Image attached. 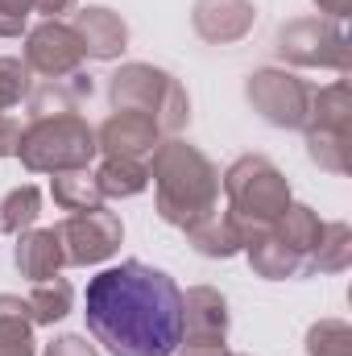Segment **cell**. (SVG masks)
Masks as SVG:
<instances>
[{
	"mask_svg": "<svg viewBox=\"0 0 352 356\" xmlns=\"http://www.w3.org/2000/svg\"><path fill=\"white\" fill-rule=\"evenodd\" d=\"M83 315L91 340L112 356H175L182 344V290L137 257L91 277Z\"/></svg>",
	"mask_w": 352,
	"mask_h": 356,
	"instance_id": "6da1fadb",
	"label": "cell"
},
{
	"mask_svg": "<svg viewBox=\"0 0 352 356\" xmlns=\"http://www.w3.org/2000/svg\"><path fill=\"white\" fill-rule=\"evenodd\" d=\"M307 356H352V327L344 319H319L307 327Z\"/></svg>",
	"mask_w": 352,
	"mask_h": 356,
	"instance_id": "4316f807",
	"label": "cell"
},
{
	"mask_svg": "<svg viewBox=\"0 0 352 356\" xmlns=\"http://www.w3.org/2000/svg\"><path fill=\"white\" fill-rule=\"evenodd\" d=\"M79 0H33V13H42L46 21H63L67 13H75Z\"/></svg>",
	"mask_w": 352,
	"mask_h": 356,
	"instance_id": "1f68e13d",
	"label": "cell"
},
{
	"mask_svg": "<svg viewBox=\"0 0 352 356\" xmlns=\"http://www.w3.org/2000/svg\"><path fill=\"white\" fill-rule=\"evenodd\" d=\"M0 356H38L33 315L21 294H0Z\"/></svg>",
	"mask_w": 352,
	"mask_h": 356,
	"instance_id": "ac0fdd59",
	"label": "cell"
},
{
	"mask_svg": "<svg viewBox=\"0 0 352 356\" xmlns=\"http://www.w3.org/2000/svg\"><path fill=\"white\" fill-rule=\"evenodd\" d=\"M91 99V79L79 71L71 79H42L38 88H29V116H63V112H79V104Z\"/></svg>",
	"mask_w": 352,
	"mask_h": 356,
	"instance_id": "e0dca14e",
	"label": "cell"
},
{
	"mask_svg": "<svg viewBox=\"0 0 352 356\" xmlns=\"http://www.w3.org/2000/svg\"><path fill=\"white\" fill-rule=\"evenodd\" d=\"M241 253L249 257V269H253L257 277H265V282H286V277H298V273L307 269V257L294 253V249L273 232V224H269L265 232H253Z\"/></svg>",
	"mask_w": 352,
	"mask_h": 356,
	"instance_id": "9a60e30c",
	"label": "cell"
},
{
	"mask_svg": "<svg viewBox=\"0 0 352 356\" xmlns=\"http://www.w3.org/2000/svg\"><path fill=\"white\" fill-rule=\"evenodd\" d=\"M253 21H257L253 0H195L191 8V25L207 46H232L249 38Z\"/></svg>",
	"mask_w": 352,
	"mask_h": 356,
	"instance_id": "7c38bea8",
	"label": "cell"
},
{
	"mask_svg": "<svg viewBox=\"0 0 352 356\" xmlns=\"http://www.w3.org/2000/svg\"><path fill=\"white\" fill-rule=\"evenodd\" d=\"M71 29L79 33V46H83V58L95 63H112L129 50V21L104 4H88L75 13Z\"/></svg>",
	"mask_w": 352,
	"mask_h": 356,
	"instance_id": "4fadbf2b",
	"label": "cell"
},
{
	"mask_svg": "<svg viewBox=\"0 0 352 356\" xmlns=\"http://www.w3.org/2000/svg\"><path fill=\"white\" fill-rule=\"evenodd\" d=\"M42 356H99V348L88 344V336H54Z\"/></svg>",
	"mask_w": 352,
	"mask_h": 356,
	"instance_id": "f546056e",
	"label": "cell"
},
{
	"mask_svg": "<svg viewBox=\"0 0 352 356\" xmlns=\"http://www.w3.org/2000/svg\"><path fill=\"white\" fill-rule=\"evenodd\" d=\"M349 266H352V228L344 220H332V224H323V236H319V245L311 253V269L344 273Z\"/></svg>",
	"mask_w": 352,
	"mask_h": 356,
	"instance_id": "484cf974",
	"label": "cell"
},
{
	"mask_svg": "<svg viewBox=\"0 0 352 356\" xmlns=\"http://www.w3.org/2000/svg\"><path fill=\"white\" fill-rule=\"evenodd\" d=\"M50 195H54V203H58L63 211H88V207H99V203H104L99 182H95V175H91V166L54 175V182H50Z\"/></svg>",
	"mask_w": 352,
	"mask_h": 356,
	"instance_id": "d4e9b609",
	"label": "cell"
},
{
	"mask_svg": "<svg viewBox=\"0 0 352 356\" xmlns=\"http://www.w3.org/2000/svg\"><path fill=\"white\" fill-rule=\"evenodd\" d=\"M91 175L99 182L104 199H133L150 186V166L141 158H104Z\"/></svg>",
	"mask_w": 352,
	"mask_h": 356,
	"instance_id": "44dd1931",
	"label": "cell"
},
{
	"mask_svg": "<svg viewBox=\"0 0 352 356\" xmlns=\"http://www.w3.org/2000/svg\"><path fill=\"white\" fill-rule=\"evenodd\" d=\"M25 67L42 79H71L83 71V46L71 21H42L25 33Z\"/></svg>",
	"mask_w": 352,
	"mask_h": 356,
	"instance_id": "9c48e42d",
	"label": "cell"
},
{
	"mask_svg": "<svg viewBox=\"0 0 352 356\" xmlns=\"http://www.w3.org/2000/svg\"><path fill=\"white\" fill-rule=\"evenodd\" d=\"M29 88H33V79H29L25 58H0V112L29 99Z\"/></svg>",
	"mask_w": 352,
	"mask_h": 356,
	"instance_id": "83f0119b",
	"label": "cell"
},
{
	"mask_svg": "<svg viewBox=\"0 0 352 356\" xmlns=\"http://www.w3.org/2000/svg\"><path fill=\"white\" fill-rule=\"evenodd\" d=\"M13 266L29 282H46V277L63 273L67 257H63L58 232L54 228H29V232H21L17 245H13Z\"/></svg>",
	"mask_w": 352,
	"mask_h": 356,
	"instance_id": "2e32d148",
	"label": "cell"
},
{
	"mask_svg": "<svg viewBox=\"0 0 352 356\" xmlns=\"http://www.w3.org/2000/svg\"><path fill=\"white\" fill-rule=\"evenodd\" d=\"M145 166L154 182V207L170 228H186L220 207V170L199 145L182 137H162Z\"/></svg>",
	"mask_w": 352,
	"mask_h": 356,
	"instance_id": "7a4b0ae2",
	"label": "cell"
},
{
	"mask_svg": "<svg viewBox=\"0 0 352 356\" xmlns=\"http://www.w3.org/2000/svg\"><path fill=\"white\" fill-rule=\"evenodd\" d=\"M17 145H21V120L0 112V158H17Z\"/></svg>",
	"mask_w": 352,
	"mask_h": 356,
	"instance_id": "4dcf8cb0",
	"label": "cell"
},
{
	"mask_svg": "<svg viewBox=\"0 0 352 356\" xmlns=\"http://www.w3.org/2000/svg\"><path fill=\"white\" fill-rule=\"evenodd\" d=\"M307 129H336V133H352V91L344 79L328 83V88L311 91V108H307Z\"/></svg>",
	"mask_w": 352,
	"mask_h": 356,
	"instance_id": "ffe728a7",
	"label": "cell"
},
{
	"mask_svg": "<svg viewBox=\"0 0 352 356\" xmlns=\"http://www.w3.org/2000/svg\"><path fill=\"white\" fill-rule=\"evenodd\" d=\"M29 315H33V327H54L58 319H67L75 311V286L67 277H46V282H29Z\"/></svg>",
	"mask_w": 352,
	"mask_h": 356,
	"instance_id": "d6986e66",
	"label": "cell"
},
{
	"mask_svg": "<svg viewBox=\"0 0 352 356\" xmlns=\"http://www.w3.org/2000/svg\"><path fill=\"white\" fill-rule=\"evenodd\" d=\"M99 145H95V129L79 112H63V116H29V124L21 129V145L17 158L29 175H63V170H83L95 162Z\"/></svg>",
	"mask_w": 352,
	"mask_h": 356,
	"instance_id": "277c9868",
	"label": "cell"
},
{
	"mask_svg": "<svg viewBox=\"0 0 352 356\" xmlns=\"http://www.w3.org/2000/svg\"><path fill=\"white\" fill-rule=\"evenodd\" d=\"M232 356H245V353H232Z\"/></svg>",
	"mask_w": 352,
	"mask_h": 356,
	"instance_id": "836d02e7",
	"label": "cell"
},
{
	"mask_svg": "<svg viewBox=\"0 0 352 356\" xmlns=\"http://www.w3.org/2000/svg\"><path fill=\"white\" fill-rule=\"evenodd\" d=\"M228 298L211 286H191L182 294V344L186 348H211L228 344Z\"/></svg>",
	"mask_w": 352,
	"mask_h": 356,
	"instance_id": "8fae6325",
	"label": "cell"
},
{
	"mask_svg": "<svg viewBox=\"0 0 352 356\" xmlns=\"http://www.w3.org/2000/svg\"><path fill=\"white\" fill-rule=\"evenodd\" d=\"M0 236H4V232H0Z\"/></svg>",
	"mask_w": 352,
	"mask_h": 356,
	"instance_id": "e575fe53",
	"label": "cell"
},
{
	"mask_svg": "<svg viewBox=\"0 0 352 356\" xmlns=\"http://www.w3.org/2000/svg\"><path fill=\"white\" fill-rule=\"evenodd\" d=\"M273 50L290 67H328V71H349V33L332 17H294L278 29Z\"/></svg>",
	"mask_w": 352,
	"mask_h": 356,
	"instance_id": "8992f818",
	"label": "cell"
},
{
	"mask_svg": "<svg viewBox=\"0 0 352 356\" xmlns=\"http://www.w3.org/2000/svg\"><path fill=\"white\" fill-rule=\"evenodd\" d=\"M307 154L319 170L328 175H349L352 170V133L336 129H307Z\"/></svg>",
	"mask_w": 352,
	"mask_h": 356,
	"instance_id": "603a6c76",
	"label": "cell"
},
{
	"mask_svg": "<svg viewBox=\"0 0 352 356\" xmlns=\"http://www.w3.org/2000/svg\"><path fill=\"white\" fill-rule=\"evenodd\" d=\"M245 99L249 108L273 129H303L307 108H311V88L286 71V67H257L245 79Z\"/></svg>",
	"mask_w": 352,
	"mask_h": 356,
	"instance_id": "52a82bcc",
	"label": "cell"
},
{
	"mask_svg": "<svg viewBox=\"0 0 352 356\" xmlns=\"http://www.w3.org/2000/svg\"><path fill=\"white\" fill-rule=\"evenodd\" d=\"M311 4H315L323 17H332V21H344L352 13V0H311Z\"/></svg>",
	"mask_w": 352,
	"mask_h": 356,
	"instance_id": "d6a6232c",
	"label": "cell"
},
{
	"mask_svg": "<svg viewBox=\"0 0 352 356\" xmlns=\"http://www.w3.org/2000/svg\"><path fill=\"white\" fill-rule=\"evenodd\" d=\"M38 216H42V191L33 182L13 186L0 199V232H8V236H21V232L38 228Z\"/></svg>",
	"mask_w": 352,
	"mask_h": 356,
	"instance_id": "cb8c5ba5",
	"label": "cell"
},
{
	"mask_svg": "<svg viewBox=\"0 0 352 356\" xmlns=\"http://www.w3.org/2000/svg\"><path fill=\"white\" fill-rule=\"evenodd\" d=\"M273 232H278L294 253H303V257H307V269H311V253H315V245H319V236H323V220H319L315 207L290 203V207L273 220Z\"/></svg>",
	"mask_w": 352,
	"mask_h": 356,
	"instance_id": "7402d4cb",
	"label": "cell"
},
{
	"mask_svg": "<svg viewBox=\"0 0 352 356\" xmlns=\"http://www.w3.org/2000/svg\"><path fill=\"white\" fill-rule=\"evenodd\" d=\"M220 191H224L228 216L241 224L245 241H249L253 232H265V228L294 203L286 175H282L265 154H241V158L220 175Z\"/></svg>",
	"mask_w": 352,
	"mask_h": 356,
	"instance_id": "3957f363",
	"label": "cell"
},
{
	"mask_svg": "<svg viewBox=\"0 0 352 356\" xmlns=\"http://www.w3.org/2000/svg\"><path fill=\"white\" fill-rule=\"evenodd\" d=\"M162 133L154 124V116L137 112V108H112V116L95 129V145L104 158H150L158 149Z\"/></svg>",
	"mask_w": 352,
	"mask_h": 356,
	"instance_id": "30bf717a",
	"label": "cell"
},
{
	"mask_svg": "<svg viewBox=\"0 0 352 356\" xmlns=\"http://www.w3.org/2000/svg\"><path fill=\"white\" fill-rule=\"evenodd\" d=\"M182 232H186V245H191L199 257H211V261L237 257V253L245 249V232H241V224L228 216V207H211L207 216H199V220L186 224Z\"/></svg>",
	"mask_w": 352,
	"mask_h": 356,
	"instance_id": "5bb4252c",
	"label": "cell"
},
{
	"mask_svg": "<svg viewBox=\"0 0 352 356\" xmlns=\"http://www.w3.org/2000/svg\"><path fill=\"white\" fill-rule=\"evenodd\" d=\"M33 0H0V38H21L29 25Z\"/></svg>",
	"mask_w": 352,
	"mask_h": 356,
	"instance_id": "f1b7e54d",
	"label": "cell"
},
{
	"mask_svg": "<svg viewBox=\"0 0 352 356\" xmlns=\"http://www.w3.org/2000/svg\"><path fill=\"white\" fill-rule=\"evenodd\" d=\"M58 232V245H63V257L67 266H99L108 261L120 241H125V224L116 211H108L104 203L99 207H88V211H71L63 224H54Z\"/></svg>",
	"mask_w": 352,
	"mask_h": 356,
	"instance_id": "ba28073f",
	"label": "cell"
},
{
	"mask_svg": "<svg viewBox=\"0 0 352 356\" xmlns=\"http://www.w3.org/2000/svg\"><path fill=\"white\" fill-rule=\"evenodd\" d=\"M108 104L112 108H137L154 116L162 137H178L191 120V95L170 71L154 63H125L108 75Z\"/></svg>",
	"mask_w": 352,
	"mask_h": 356,
	"instance_id": "5b68a950",
	"label": "cell"
}]
</instances>
